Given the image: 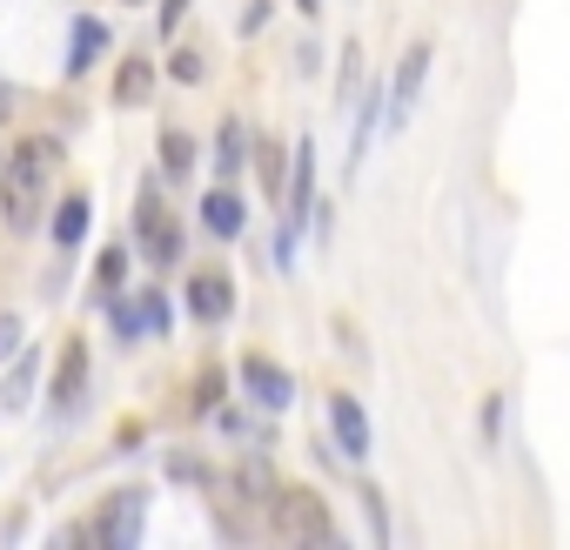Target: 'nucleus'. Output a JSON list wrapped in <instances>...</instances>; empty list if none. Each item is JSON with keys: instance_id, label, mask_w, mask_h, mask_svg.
Segmentation results:
<instances>
[{"instance_id": "f257e3e1", "label": "nucleus", "mask_w": 570, "mask_h": 550, "mask_svg": "<svg viewBox=\"0 0 570 550\" xmlns=\"http://www.w3.org/2000/svg\"><path fill=\"white\" fill-rule=\"evenodd\" d=\"M55 175H61V141L35 135V141L14 148L8 175H0V188H8V222H14V228H28V222L41 215V195L55 188Z\"/></svg>"}, {"instance_id": "f03ea898", "label": "nucleus", "mask_w": 570, "mask_h": 550, "mask_svg": "<svg viewBox=\"0 0 570 550\" xmlns=\"http://www.w3.org/2000/svg\"><path fill=\"white\" fill-rule=\"evenodd\" d=\"M275 523L289 530V537H336V530H330V510H323L309 490H282V497H275Z\"/></svg>"}, {"instance_id": "7ed1b4c3", "label": "nucleus", "mask_w": 570, "mask_h": 550, "mask_svg": "<svg viewBox=\"0 0 570 550\" xmlns=\"http://www.w3.org/2000/svg\"><path fill=\"white\" fill-rule=\"evenodd\" d=\"M95 537H101L108 550H128V543L141 537V490H115L108 510H101V523H95Z\"/></svg>"}, {"instance_id": "20e7f679", "label": "nucleus", "mask_w": 570, "mask_h": 550, "mask_svg": "<svg viewBox=\"0 0 570 550\" xmlns=\"http://www.w3.org/2000/svg\"><path fill=\"white\" fill-rule=\"evenodd\" d=\"M242 383H248V396H255L262 410H282V403L296 396L289 370H282V363H268V356H242Z\"/></svg>"}, {"instance_id": "39448f33", "label": "nucleus", "mask_w": 570, "mask_h": 550, "mask_svg": "<svg viewBox=\"0 0 570 550\" xmlns=\"http://www.w3.org/2000/svg\"><path fill=\"white\" fill-rule=\"evenodd\" d=\"M423 75H430V41H416L410 55H403V68H396V88H390V128H403L410 121V108H416V95H423Z\"/></svg>"}, {"instance_id": "423d86ee", "label": "nucleus", "mask_w": 570, "mask_h": 550, "mask_svg": "<svg viewBox=\"0 0 570 550\" xmlns=\"http://www.w3.org/2000/svg\"><path fill=\"white\" fill-rule=\"evenodd\" d=\"M330 423H336V450L343 456H370V416H363V403L356 396H330Z\"/></svg>"}, {"instance_id": "0eeeda50", "label": "nucleus", "mask_w": 570, "mask_h": 550, "mask_svg": "<svg viewBox=\"0 0 570 550\" xmlns=\"http://www.w3.org/2000/svg\"><path fill=\"white\" fill-rule=\"evenodd\" d=\"M188 310H195L202 323H222V316L235 310V289H228V275H215V268L188 275Z\"/></svg>"}, {"instance_id": "6e6552de", "label": "nucleus", "mask_w": 570, "mask_h": 550, "mask_svg": "<svg viewBox=\"0 0 570 550\" xmlns=\"http://www.w3.org/2000/svg\"><path fill=\"white\" fill-rule=\"evenodd\" d=\"M141 248H148L155 262H175V255H181V235H175V222L161 215L155 195H141Z\"/></svg>"}, {"instance_id": "1a4fd4ad", "label": "nucleus", "mask_w": 570, "mask_h": 550, "mask_svg": "<svg viewBox=\"0 0 570 550\" xmlns=\"http://www.w3.org/2000/svg\"><path fill=\"white\" fill-rule=\"evenodd\" d=\"M242 222H248V215H242V195H235V188H208V195H202V228H208V235L228 242V235H242Z\"/></svg>"}, {"instance_id": "9d476101", "label": "nucleus", "mask_w": 570, "mask_h": 550, "mask_svg": "<svg viewBox=\"0 0 570 550\" xmlns=\"http://www.w3.org/2000/svg\"><path fill=\"white\" fill-rule=\"evenodd\" d=\"M101 48H108V28L101 21H75V35H68V75H88Z\"/></svg>"}, {"instance_id": "9b49d317", "label": "nucleus", "mask_w": 570, "mask_h": 550, "mask_svg": "<svg viewBox=\"0 0 570 550\" xmlns=\"http://www.w3.org/2000/svg\"><path fill=\"white\" fill-rule=\"evenodd\" d=\"M81 383H88V350H81V343H68V350H61V370H55V403H61V410H75Z\"/></svg>"}, {"instance_id": "f8f14e48", "label": "nucleus", "mask_w": 570, "mask_h": 550, "mask_svg": "<svg viewBox=\"0 0 570 550\" xmlns=\"http://www.w3.org/2000/svg\"><path fill=\"white\" fill-rule=\"evenodd\" d=\"M35 376H41V356L28 350V356L14 363V376H8V390H0V410H8V416H14V410H28V396H35Z\"/></svg>"}, {"instance_id": "ddd939ff", "label": "nucleus", "mask_w": 570, "mask_h": 550, "mask_svg": "<svg viewBox=\"0 0 570 550\" xmlns=\"http://www.w3.org/2000/svg\"><path fill=\"white\" fill-rule=\"evenodd\" d=\"M88 215H95V208H88V195H68V202L55 208V242H61V248H75V242L88 235Z\"/></svg>"}, {"instance_id": "4468645a", "label": "nucleus", "mask_w": 570, "mask_h": 550, "mask_svg": "<svg viewBox=\"0 0 570 550\" xmlns=\"http://www.w3.org/2000/svg\"><path fill=\"white\" fill-rule=\"evenodd\" d=\"M148 88H155V68H148V61H128L121 81H115V101H121V108H128V101H148Z\"/></svg>"}, {"instance_id": "2eb2a0df", "label": "nucleus", "mask_w": 570, "mask_h": 550, "mask_svg": "<svg viewBox=\"0 0 570 550\" xmlns=\"http://www.w3.org/2000/svg\"><path fill=\"white\" fill-rule=\"evenodd\" d=\"M161 161H168V175H188V168H195V141H188L181 128H168V135H161Z\"/></svg>"}, {"instance_id": "dca6fc26", "label": "nucleus", "mask_w": 570, "mask_h": 550, "mask_svg": "<svg viewBox=\"0 0 570 550\" xmlns=\"http://www.w3.org/2000/svg\"><path fill=\"white\" fill-rule=\"evenodd\" d=\"M242 155H248V141H242V128L228 121V128H222V175H235V168H242Z\"/></svg>"}, {"instance_id": "f3484780", "label": "nucleus", "mask_w": 570, "mask_h": 550, "mask_svg": "<svg viewBox=\"0 0 570 550\" xmlns=\"http://www.w3.org/2000/svg\"><path fill=\"white\" fill-rule=\"evenodd\" d=\"M168 75H175V81H202V55H195V48H181V55L168 61Z\"/></svg>"}, {"instance_id": "a211bd4d", "label": "nucleus", "mask_w": 570, "mask_h": 550, "mask_svg": "<svg viewBox=\"0 0 570 550\" xmlns=\"http://www.w3.org/2000/svg\"><path fill=\"white\" fill-rule=\"evenodd\" d=\"M121 275H128V248H108V255H101V283L115 289V283H121Z\"/></svg>"}, {"instance_id": "6ab92c4d", "label": "nucleus", "mask_w": 570, "mask_h": 550, "mask_svg": "<svg viewBox=\"0 0 570 550\" xmlns=\"http://www.w3.org/2000/svg\"><path fill=\"white\" fill-rule=\"evenodd\" d=\"M181 14H188V0H161V14H155V28H161V35H175V28H181Z\"/></svg>"}, {"instance_id": "aec40b11", "label": "nucleus", "mask_w": 570, "mask_h": 550, "mask_svg": "<svg viewBox=\"0 0 570 550\" xmlns=\"http://www.w3.org/2000/svg\"><path fill=\"white\" fill-rule=\"evenodd\" d=\"M21 350V316H0V356Z\"/></svg>"}, {"instance_id": "412c9836", "label": "nucleus", "mask_w": 570, "mask_h": 550, "mask_svg": "<svg viewBox=\"0 0 570 550\" xmlns=\"http://www.w3.org/2000/svg\"><path fill=\"white\" fill-rule=\"evenodd\" d=\"M262 181H268V195H282V161H275V148H262Z\"/></svg>"}, {"instance_id": "4be33fe9", "label": "nucleus", "mask_w": 570, "mask_h": 550, "mask_svg": "<svg viewBox=\"0 0 570 550\" xmlns=\"http://www.w3.org/2000/svg\"><path fill=\"white\" fill-rule=\"evenodd\" d=\"M497 430H503V396H490V410H483V436L497 443Z\"/></svg>"}, {"instance_id": "5701e85b", "label": "nucleus", "mask_w": 570, "mask_h": 550, "mask_svg": "<svg viewBox=\"0 0 570 550\" xmlns=\"http://www.w3.org/2000/svg\"><path fill=\"white\" fill-rule=\"evenodd\" d=\"M296 8H303V14H323V0H296Z\"/></svg>"}, {"instance_id": "b1692460", "label": "nucleus", "mask_w": 570, "mask_h": 550, "mask_svg": "<svg viewBox=\"0 0 570 550\" xmlns=\"http://www.w3.org/2000/svg\"><path fill=\"white\" fill-rule=\"evenodd\" d=\"M0 121H8V88H0Z\"/></svg>"}]
</instances>
